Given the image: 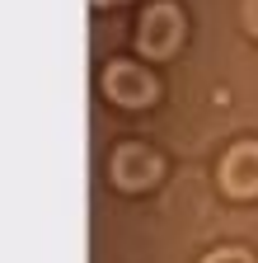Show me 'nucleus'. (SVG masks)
<instances>
[{"label": "nucleus", "instance_id": "1", "mask_svg": "<svg viewBox=\"0 0 258 263\" xmlns=\"http://www.w3.org/2000/svg\"><path fill=\"white\" fill-rule=\"evenodd\" d=\"M136 38H141V52H150V57H169V52L183 43V14H178L174 5H150V10L141 14Z\"/></svg>", "mask_w": 258, "mask_h": 263}, {"label": "nucleus", "instance_id": "2", "mask_svg": "<svg viewBox=\"0 0 258 263\" xmlns=\"http://www.w3.org/2000/svg\"><path fill=\"white\" fill-rule=\"evenodd\" d=\"M221 183L235 197H253L258 193V141L230 146V155H225V164H221Z\"/></svg>", "mask_w": 258, "mask_h": 263}, {"label": "nucleus", "instance_id": "3", "mask_svg": "<svg viewBox=\"0 0 258 263\" xmlns=\"http://www.w3.org/2000/svg\"><path fill=\"white\" fill-rule=\"evenodd\" d=\"M104 89H108V99L136 108V104H146V99L155 94V80L141 71V66H132V61H113L104 71Z\"/></svg>", "mask_w": 258, "mask_h": 263}, {"label": "nucleus", "instance_id": "4", "mask_svg": "<svg viewBox=\"0 0 258 263\" xmlns=\"http://www.w3.org/2000/svg\"><path fill=\"white\" fill-rule=\"evenodd\" d=\"M155 174H160V160H155L146 146H122V151L113 155V179H117L122 188H146Z\"/></svg>", "mask_w": 258, "mask_h": 263}, {"label": "nucleus", "instance_id": "5", "mask_svg": "<svg viewBox=\"0 0 258 263\" xmlns=\"http://www.w3.org/2000/svg\"><path fill=\"white\" fill-rule=\"evenodd\" d=\"M207 263H253L244 249H216V254H207Z\"/></svg>", "mask_w": 258, "mask_h": 263}, {"label": "nucleus", "instance_id": "6", "mask_svg": "<svg viewBox=\"0 0 258 263\" xmlns=\"http://www.w3.org/2000/svg\"><path fill=\"white\" fill-rule=\"evenodd\" d=\"M244 24L258 33V0H244Z\"/></svg>", "mask_w": 258, "mask_h": 263}, {"label": "nucleus", "instance_id": "7", "mask_svg": "<svg viewBox=\"0 0 258 263\" xmlns=\"http://www.w3.org/2000/svg\"><path fill=\"white\" fill-rule=\"evenodd\" d=\"M94 5H113V0H94Z\"/></svg>", "mask_w": 258, "mask_h": 263}]
</instances>
